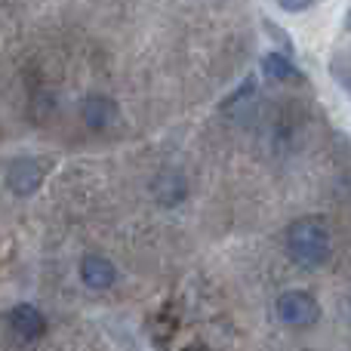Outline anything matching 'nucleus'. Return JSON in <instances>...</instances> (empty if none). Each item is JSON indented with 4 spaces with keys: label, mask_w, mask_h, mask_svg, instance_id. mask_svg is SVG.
I'll use <instances>...</instances> for the list:
<instances>
[{
    "label": "nucleus",
    "mask_w": 351,
    "mask_h": 351,
    "mask_svg": "<svg viewBox=\"0 0 351 351\" xmlns=\"http://www.w3.org/2000/svg\"><path fill=\"white\" fill-rule=\"evenodd\" d=\"M287 253L299 268H324L333 256V234L321 216H302L287 228Z\"/></svg>",
    "instance_id": "f257e3e1"
},
{
    "label": "nucleus",
    "mask_w": 351,
    "mask_h": 351,
    "mask_svg": "<svg viewBox=\"0 0 351 351\" xmlns=\"http://www.w3.org/2000/svg\"><path fill=\"white\" fill-rule=\"evenodd\" d=\"M274 315H278V321L284 327L305 330L321 321V302L305 290H284L278 296V302H274Z\"/></svg>",
    "instance_id": "f03ea898"
},
{
    "label": "nucleus",
    "mask_w": 351,
    "mask_h": 351,
    "mask_svg": "<svg viewBox=\"0 0 351 351\" xmlns=\"http://www.w3.org/2000/svg\"><path fill=\"white\" fill-rule=\"evenodd\" d=\"M43 179H47V167L37 158H16L6 167V188L16 197H31L34 191H40Z\"/></svg>",
    "instance_id": "7ed1b4c3"
},
{
    "label": "nucleus",
    "mask_w": 351,
    "mask_h": 351,
    "mask_svg": "<svg viewBox=\"0 0 351 351\" xmlns=\"http://www.w3.org/2000/svg\"><path fill=\"white\" fill-rule=\"evenodd\" d=\"M10 327H12V333H16L19 339L34 342V339H40V336L47 333V317H43V311L37 308V305L19 302V305H12L10 308Z\"/></svg>",
    "instance_id": "20e7f679"
},
{
    "label": "nucleus",
    "mask_w": 351,
    "mask_h": 351,
    "mask_svg": "<svg viewBox=\"0 0 351 351\" xmlns=\"http://www.w3.org/2000/svg\"><path fill=\"white\" fill-rule=\"evenodd\" d=\"M80 280H84V287H90V290H108L117 280V268H114V262L105 259V256L90 253L80 259Z\"/></svg>",
    "instance_id": "39448f33"
},
{
    "label": "nucleus",
    "mask_w": 351,
    "mask_h": 351,
    "mask_svg": "<svg viewBox=\"0 0 351 351\" xmlns=\"http://www.w3.org/2000/svg\"><path fill=\"white\" fill-rule=\"evenodd\" d=\"M80 117H84V123L93 133H102V130H108L111 123H114L117 105L111 102L108 96H102V93H93V96H86L84 105H80Z\"/></svg>",
    "instance_id": "423d86ee"
},
{
    "label": "nucleus",
    "mask_w": 351,
    "mask_h": 351,
    "mask_svg": "<svg viewBox=\"0 0 351 351\" xmlns=\"http://www.w3.org/2000/svg\"><path fill=\"white\" fill-rule=\"evenodd\" d=\"M152 194H154V200H158L160 206L173 210V206H179L182 200L188 197V179L179 170H164L158 179H154Z\"/></svg>",
    "instance_id": "0eeeda50"
},
{
    "label": "nucleus",
    "mask_w": 351,
    "mask_h": 351,
    "mask_svg": "<svg viewBox=\"0 0 351 351\" xmlns=\"http://www.w3.org/2000/svg\"><path fill=\"white\" fill-rule=\"evenodd\" d=\"M259 65H262V74H265L268 80H274V84H302V80H305V74L296 68L293 56L280 53V49L265 53L259 59Z\"/></svg>",
    "instance_id": "6e6552de"
},
{
    "label": "nucleus",
    "mask_w": 351,
    "mask_h": 351,
    "mask_svg": "<svg viewBox=\"0 0 351 351\" xmlns=\"http://www.w3.org/2000/svg\"><path fill=\"white\" fill-rule=\"evenodd\" d=\"M262 28L271 34V40L278 43V49L280 53H287V56H296V43H293V37H290V31H284L280 25H274L271 19H262Z\"/></svg>",
    "instance_id": "1a4fd4ad"
},
{
    "label": "nucleus",
    "mask_w": 351,
    "mask_h": 351,
    "mask_svg": "<svg viewBox=\"0 0 351 351\" xmlns=\"http://www.w3.org/2000/svg\"><path fill=\"white\" fill-rule=\"evenodd\" d=\"M253 90H256V77H253V74H247V77H243V84L237 86L231 96L222 99V111H228V108H234V105H241L247 96H253Z\"/></svg>",
    "instance_id": "9d476101"
},
{
    "label": "nucleus",
    "mask_w": 351,
    "mask_h": 351,
    "mask_svg": "<svg viewBox=\"0 0 351 351\" xmlns=\"http://www.w3.org/2000/svg\"><path fill=\"white\" fill-rule=\"evenodd\" d=\"M274 3H278L280 10H287V12H302V10H308L315 0H274Z\"/></svg>",
    "instance_id": "9b49d317"
},
{
    "label": "nucleus",
    "mask_w": 351,
    "mask_h": 351,
    "mask_svg": "<svg viewBox=\"0 0 351 351\" xmlns=\"http://www.w3.org/2000/svg\"><path fill=\"white\" fill-rule=\"evenodd\" d=\"M346 31H351V10L346 12Z\"/></svg>",
    "instance_id": "f8f14e48"
},
{
    "label": "nucleus",
    "mask_w": 351,
    "mask_h": 351,
    "mask_svg": "<svg viewBox=\"0 0 351 351\" xmlns=\"http://www.w3.org/2000/svg\"><path fill=\"white\" fill-rule=\"evenodd\" d=\"M346 317H348V324H351V299L346 302Z\"/></svg>",
    "instance_id": "ddd939ff"
}]
</instances>
